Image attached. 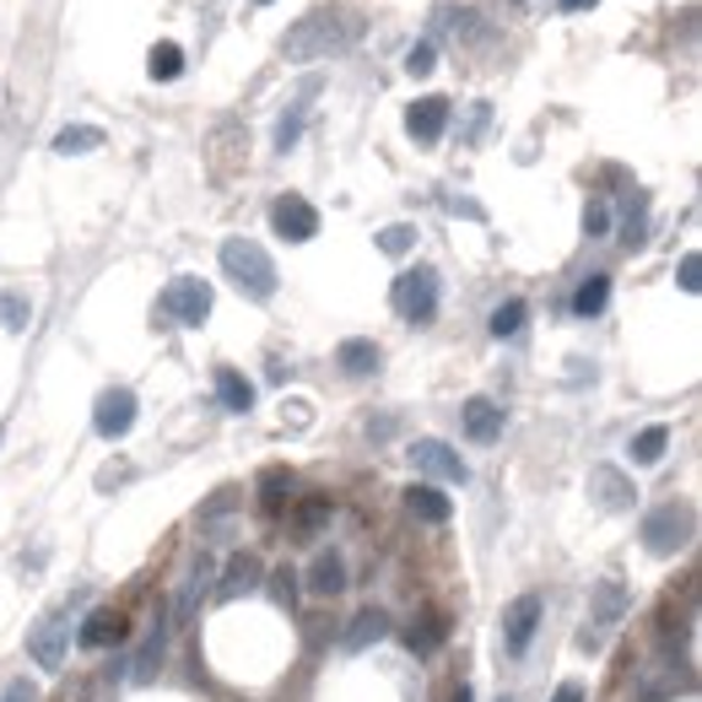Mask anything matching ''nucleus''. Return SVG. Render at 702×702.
I'll use <instances>...</instances> for the list:
<instances>
[{"mask_svg": "<svg viewBox=\"0 0 702 702\" xmlns=\"http://www.w3.org/2000/svg\"><path fill=\"white\" fill-rule=\"evenodd\" d=\"M357 39H363V17H357V11H346V6H319V11H308L303 22L287 28L282 54H287L292 65H314V60L346 54Z\"/></svg>", "mask_w": 702, "mask_h": 702, "instance_id": "1", "label": "nucleus"}, {"mask_svg": "<svg viewBox=\"0 0 702 702\" xmlns=\"http://www.w3.org/2000/svg\"><path fill=\"white\" fill-rule=\"evenodd\" d=\"M222 271L254 303H271L276 297V265H271V254L254 244V238H227L222 244Z\"/></svg>", "mask_w": 702, "mask_h": 702, "instance_id": "2", "label": "nucleus"}, {"mask_svg": "<svg viewBox=\"0 0 702 702\" xmlns=\"http://www.w3.org/2000/svg\"><path fill=\"white\" fill-rule=\"evenodd\" d=\"M698 530V519H692V502H660L649 519H643V546L654 551V557H675L686 540Z\"/></svg>", "mask_w": 702, "mask_h": 702, "instance_id": "3", "label": "nucleus"}, {"mask_svg": "<svg viewBox=\"0 0 702 702\" xmlns=\"http://www.w3.org/2000/svg\"><path fill=\"white\" fill-rule=\"evenodd\" d=\"M395 314L406 325H427L438 314V271L433 265H416V271H406L395 282Z\"/></svg>", "mask_w": 702, "mask_h": 702, "instance_id": "4", "label": "nucleus"}, {"mask_svg": "<svg viewBox=\"0 0 702 702\" xmlns=\"http://www.w3.org/2000/svg\"><path fill=\"white\" fill-rule=\"evenodd\" d=\"M82 600H71V606H60V611H49V617L28 632V654L43 664V670H60L65 664V643H71V611H77Z\"/></svg>", "mask_w": 702, "mask_h": 702, "instance_id": "5", "label": "nucleus"}, {"mask_svg": "<svg viewBox=\"0 0 702 702\" xmlns=\"http://www.w3.org/2000/svg\"><path fill=\"white\" fill-rule=\"evenodd\" d=\"M163 314L167 319H179V325H206L211 319V282H201V276H173L163 292Z\"/></svg>", "mask_w": 702, "mask_h": 702, "instance_id": "6", "label": "nucleus"}, {"mask_svg": "<svg viewBox=\"0 0 702 702\" xmlns=\"http://www.w3.org/2000/svg\"><path fill=\"white\" fill-rule=\"evenodd\" d=\"M540 617H546L540 594H519V600L502 611V649H508L513 660L530 654V643H536V632H540Z\"/></svg>", "mask_w": 702, "mask_h": 702, "instance_id": "7", "label": "nucleus"}, {"mask_svg": "<svg viewBox=\"0 0 702 702\" xmlns=\"http://www.w3.org/2000/svg\"><path fill=\"white\" fill-rule=\"evenodd\" d=\"M411 465L421 470V476H433V481H449V487H465V481H470V465H465L444 438H416Z\"/></svg>", "mask_w": 702, "mask_h": 702, "instance_id": "8", "label": "nucleus"}, {"mask_svg": "<svg viewBox=\"0 0 702 702\" xmlns=\"http://www.w3.org/2000/svg\"><path fill=\"white\" fill-rule=\"evenodd\" d=\"M92 427H98V438H124L130 427H135V389H124V384H114V389H103L98 395V406H92Z\"/></svg>", "mask_w": 702, "mask_h": 702, "instance_id": "9", "label": "nucleus"}, {"mask_svg": "<svg viewBox=\"0 0 702 702\" xmlns=\"http://www.w3.org/2000/svg\"><path fill=\"white\" fill-rule=\"evenodd\" d=\"M271 227H276V238H287V244H308V238L319 233V211L308 206L303 195H282V201L271 206Z\"/></svg>", "mask_w": 702, "mask_h": 702, "instance_id": "10", "label": "nucleus"}, {"mask_svg": "<svg viewBox=\"0 0 702 702\" xmlns=\"http://www.w3.org/2000/svg\"><path fill=\"white\" fill-rule=\"evenodd\" d=\"M459 421H465V438H470V444H481V449L502 438V406L487 400V395H470V400L459 406Z\"/></svg>", "mask_w": 702, "mask_h": 702, "instance_id": "11", "label": "nucleus"}, {"mask_svg": "<svg viewBox=\"0 0 702 702\" xmlns=\"http://www.w3.org/2000/svg\"><path fill=\"white\" fill-rule=\"evenodd\" d=\"M167 606H157V617H152V632H146V643H141V654H135V686H146V681H157V670L167 660Z\"/></svg>", "mask_w": 702, "mask_h": 702, "instance_id": "12", "label": "nucleus"}, {"mask_svg": "<svg viewBox=\"0 0 702 702\" xmlns=\"http://www.w3.org/2000/svg\"><path fill=\"white\" fill-rule=\"evenodd\" d=\"M444 124H449V98H416L411 109H406V130L421 146H433L444 135Z\"/></svg>", "mask_w": 702, "mask_h": 702, "instance_id": "13", "label": "nucleus"}, {"mask_svg": "<svg viewBox=\"0 0 702 702\" xmlns=\"http://www.w3.org/2000/svg\"><path fill=\"white\" fill-rule=\"evenodd\" d=\"M589 492H594V502L606 508V513H621V508H632V481L621 476L617 465H594V476H589Z\"/></svg>", "mask_w": 702, "mask_h": 702, "instance_id": "14", "label": "nucleus"}, {"mask_svg": "<svg viewBox=\"0 0 702 702\" xmlns=\"http://www.w3.org/2000/svg\"><path fill=\"white\" fill-rule=\"evenodd\" d=\"M389 638V617L384 611H357V617L346 621V632H340V649L346 654H363V649H373V643H384Z\"/></svg>", "mask_w": 702, "mask_h": 702, "instance_id": "15", "label": "nucleus"}, {"mask_svg": "<svg viewBox=\"0 0 702 702\" xmlns=\"http://www.w3.org/2000/svg\"><path fill=\"white\" fill-rule=\"evenodd\" d=\"M308 594H319V600L346 594V557H340V551H319V557H314V568H308Z\"/></svg>", "mask_w": 702, "mask_h": 702, "instance_id": "16", "label": "nucleus"}, {"mask_svg": "<svg viewBox=\"0 0 702 702\" xmlns=\"http://www.w3.org/2000/svg\"><path fill=\"white\" fill-rule=\"evenodd\" d=\"M265 579V562L254 557V551H238L233 562H227V573H222V589H216V600H238V594H248L254 583Z\"/></svg>", "mask_w": 702, "mask_h": 702, "instance_id": "17", "label": "nucleus"}, {"mask_svg": "<svg viewBox=\"0 0 702 702\" xmlns=\"http://www.w3.org/2000/svg\"><path fill=\"white\" fill-rule=\"evenodd\" d=\"M627 606H632V594L621 589V579H600L589 589V611H594L600 627H617V621L627 617Z\"/></svg>", "mask_w": 702, "mask_h": 702, "instance_id": "18", "label": "nucleus"}, {"mask_svg": "<svg viewBox=\"0 0 702 702\" xmlns=\"http://www.w3.org/2000/svg\"><path fill=\"white\" fill-rule=\"evenodd\" d=\"M120 632H124V617H120V611H109V606L87 611V621L77 627L82 649H109V643H120Z\"/></svg>", "mask_w": 702, "mask_h": 702, "instance_id": "19", "label": "nucleus"}, {"mask_svg": "<svg viewBox=\"0 0 702 702\" xmlns=\"http://www.w3.org/2000/svg\"><path fill=\"white\" fill-rule=\"evenodd\" d=\"M330 519H335V502H330V497H303V502H297V513H292V536H297V540H314L325 525H330Z\"/></svg>", "mask_w": 702, "mask_h": 702, "instance_id": "20", "label": "nucleus"}, {"mask_svg": "<svg viewBox=\"0 0 702 702\" xmlns=\"http://www.w3.org/2000/svg\"><path fill=\"white\" fill-rule=\"evenodd\" d=\"M216 400H222L227 411L244 416L248 406H254V384H248L238 368H216Z\"/></svg>", "mask_w": 702, "mask_h": 702, "instance_id": "21", "label": "nucleus"}, {"mask_svg": "<svg viewBox=\"0 0 702 702\" xmlns=\"http://www.w3.org/2000/svg\"><path fill=\"white\" fill-rule=\"evenodd\" d=\"M335 363L352 373V378H368V373H378V346L373 340H340L335 346Z\"/></svg>", "mask_w": 702, "mask_h": 702, "instance_id": "22", "label": "nucleus"}, {"mask_svg": "<svg viewBox=\"0 0 702 702\" xmlns=\"http://www.w3.org/2000/svg\"><path fill=\"white\" fill-rule=\"evenodd\" d=\"M406 508H411L421 525H444V519L455 513V508H449V497L438 492V487H411V492H406Z\"/></svg>", "mask_w": 702, "mask_h": 702, "instance_id": "23", "label": "nucleus"}, {"mask_svg": "<svg viewBox=\"0 0 702 702\" xmlns=\"http://www.w3.org/2000/svg\"><path fill=\"white\" fill-rule=\"evenodd\" d=\"M606 303H611V276H583L573 292V314L594 319V314H606Z\"/></svg>", "mask_w": 702, "mask_h": 702, "instance_id": "24", "label": "nucleus"}, {"mask_svg": "<svg viewBox=\"0 0 702 702\" xmlns=\"http://www.w3.org/2000/svg\"><path fill=\"white\" fill-rule=\"evenodd\" d=\"M98 146H103V130L98 124H65L54 135V152L60 157H82V152H98Z\"/></svg>", "mask_w": 702, "mask_h": 702, "instance_id": "25", "label": "nucleus"}, {"mask_svg": "<svg viewBox=\"0 0 702 702\" xmlns=\"http://www.w3.org/2000/svg\"><path fill=\"white\" fill-rule=\"evenodd\" d=\"M664 449H670V427H643L638 438H632V465H660Z\"/></svg>", "mask_w": 702, "mask_h": 702, "instance_id": "26", "label": "nucleus"}, {"mask_svg": "<svg viewBox=\"0 0 702 702\" xmlns=\"http://www.w3.org/2000/svg\"><path fill=\"white\" fill-rule=\"evenodd\" d=\"M146 71H152V82H173L179 71H184V49L179 43H152V54H146Z\"/></svg>", "mask_w": 702, "mask_h": 702, "instance_id": "27", "label": "nucleus"}, {"mask_svg": "<svg viewBox=\"0 0 702 702\" xmlns=\"http://www.w3.org/2000/svg\"><path fill=\"white\" fill-rule=\"evenodd\" d=\"M525 319H530L525 297H508L502 308H492V335H497V340H513V335L525 330Z\"/></svg>", "mask_w": 702, "mask_h": 702, "instance_id": "28", "label": "nucleus"}, {"mask_svg": "<svg viewBox=\"0 0 702 702\" xmlns=\"http://www.w3.org/2000/svg\"><path fill=\"white\" fill-rule=\"evenodd\" d=\"M265 579H271V600H276L282 611H297V589H303L297 568H292V562H282V568H271Z\"/></svg>", "mask_w": 702, "mask_h": 702, "instance_id": "29", "label": "nucleus"}, {"mask_svg": "<svg viewBox=\"0 0 702 702\" xmlns=\"http://www.w3.org/2000/svg\"><path fill=\"white\" fill-rule=\"evenodd\" d=\"M287 492H292L287 470H265V476H260V508H265V513H282V508H287Z\"/></svg>", "mask_w": 702, "mask_h": 702, "instance_id": "30", "label": "nucleus"}, {"mask_svg": "<svg viewBox=\"0 0 702 702\" xmlns=\"http://www.w3.org/2000/svg\"><path fill=\"white\" fill-rule=\"evenodd\" d=\"M28 314H33V308H28V297H22V292H0V325H6L11 335L28 330Z\"/></svg>", "mask_w": 702, "mask_h": 702, "instance_id": "31", "label": "nucleus"}, {"mask_svg": "<svg viewBox=\"0 0 702 702\" xmlns=\"http://www.w3.org/2000/svg\"><path fill=\"white\" fill-rule=\"evenodd\" d=\"M378 248H384V254H411V248H416V227H411V222H389V227L378 233Z\"/></svg>", "mask_w": 702, "mask_h": 702, "instance_id": "32", "label": "nucleus"}, {"mask_svg": "<svg viewBox=\"0 0 702 702\" xmlns=\"http://www.w3.org/2000/svg\"><path fill=\"white\" fill-rule=\"evenodd\" d=\"M643 227H649V201L638 195V201L627 206V227H621V244L638 248V244H643Z\"/></svg>", "mask_w": 702, "mask_h": 702, "instance_id": "33", "label": "nucleus"}, {"mask_svg": "<svg viewBox=\"0 0 702 702\" xmlns=\"http://www.w3.org/2000/svg\"><path fill=\"white\" fill-rule=\"evenodd\" d=\"M297 135H303V103H292L287 114L276 120V152H292V146H297Z\"/></svg>", "mask_w": 702, "mask_h": 702, "instance_id": "34", "label": "nucleus"}, {"mask_svg": "<svg viewBox=\"0 0 702 702\" xmlns=\"http://www.w3.org/2000/svg\"><path fill=\"white\" fill-rule=\"evenodd\" d=\"M433 65H438V43L433 39H421L406 49V71H411V77H433Z\"/></svg>", "mask_w": 702, "mask_h": 702, "instance_id": "35", "label": "nucleus"}, {"mask_svg": "<svg viewBox=\"0 0 702 702\" xmlns=\"http://www.w3.org/2000/svg\"><path fill=\"white\" fill-rule=\"evenodd\" d=\"M583 233H589V238H606V233H611V206H606V201H589V206H583Z\"/></svg>", "mask_w": 702, "mask_h": 702, "instance_id": "36", "label": "nucleus"}, {"mask_svg": "<svg viewBox=\"0 0 702 702\" xmlns=\"http://www.w3.org/2000/svg\"><path fill=\"white\" fill-rule=\"evenodd\" d=\"M675 276H681V292H686V297H698V292H702V260H698V254H686Z\"/></svg>", "mask_w": 702, "mask_h": 702, "instance_id": "37", "label": "nucleus"}, {"mask_svg": "<svg viewBox=\"0 0 702 702\" xmlns=\"http://www.w3.org/2000/svg\"><path fill=\"white\" fill-rule=\"evenodd\" d=\"M0 702H39V681H11L0 692Z\"/></svg>", "mask_w": 702, "mask_h": 702, "instance_id": "38", "label": "nucleus"}, {"mask_svg": "<svg viewBox=\"0 0 702 702\" xmlns=\"http://www.w3.org/2000/svg\"><path fill=\"white\" fill-rule=\"evenodd\" d=\"M487 120H492V103H476V114H470V141L487 130Z\"/></svg>", "mask_w": 702, "mask_h": 702, "instance_id": "39", "label": "nucleus"}, {"mask_svg": "<svg viewBox=\"0 0 702 702\" xmlns=\"http://www.w3.org/2000/svg\"><path fill=\"white\" fill-rule=\"evenodd\" d=\"M449 211H455V216H470V222H481V216H487L476 201H449Z\"/></svg>", "mask_w": 702, "mask_h": 702, "instance_id": "40", "label": "nucleus"}, {"mask_svg": "<svg viewBox=\"0 0 702 702\" xmlns=\"http://www.w3.org/2000/svg\"><path fill=\"white\" fill-rule=\"evenodd\" d=\"M551 702H583V686L579 681H562V686H557V698Z\"/></svg>", "mask_w": 702, "mask_h": 702, "instance_id": "41", "label": "nucleus"}, {"mask_svg": "<svg viewBox=\"0 0 702 702\" xmlns=\"http://www.w3.org/2000/svg\"><path fill=\"white\" fill-rule=\"evenodd\" d=\"M368 438H373V444H384V438H389V416H373V421H368Z\"/></svg>", "mask_w": 702, "mask_h": 702, "instance_id": "42", "label": "nucleus"}, {"mask_svg": "<svg viewBox=\"0 0 702 702\" xmlns=\"http://www.w3.org/2000/svg\"><path fill=\"white\" fill-rule=\"evenodd\" d=\"M600 0H562V11H594Z\"/></svg>", "mask_w": 702, "mask_h": 702, "instance_id": "43", "label": "nucleus"}, {"mask_svg": "<svg viewBox=\"0 0 702 702\" xmlns=\"http://www.w3.org/2000/svg\"><path fill=\"white\" fill-rule=\"evenodd\" d=\"M455 702H476V692H470V686H459V692H455Z\"/></svg>", "mask_w": 702, "mask_h": 702, "instance_id": "44", "label": "nucleus"}, {"mask_svg": "<svg viewBox=\"0 0 702 702\" xmlns=\"http://www.w3.org/2000/svg\"><path fill=\"white\" fill-rule=\"evenodd\" d=\"M260 6H271V0H260Z\"/></svg>", "mask_w": 702, "mask_h": 702, "instance_id": "45", "label": "nucleus"}]
</instances>
